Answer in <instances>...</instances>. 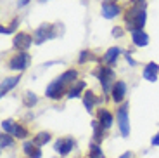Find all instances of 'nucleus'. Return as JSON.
I'll return each instance as SVG.
<instances>
[{"mask_svg": "<svg viewBox=\"0 0 159 158\" xmlns=\"http://www.w3.org/2000/svg\"><path fill=\"white\" fill-rule=\"evenodd\" d=\"M125 57H126V61L131 64V66H135V64H137V61H135V59H133V57L130 56V52H125Z\"/></svg>", "mask_w": 159, "mask_h": 158, "instance_id": "obj_30", "label": "nucleus"}, {"mask_svg": "<svg viewBox=\"0 0 159 158\" xmlns=\"http://www.w3.org/2000/svg\"><path fill=\"white\" fill-rule=\"evenodd\" d=\"M119 12H121V7L118 4H104L102 2V16L106 19H112V17L118 16Z\"/></svg>", "mask_w": 159, "mask_h": 158, "instance_id": "obj_13", "label": "nucleus"}, {"mask_svg": "<svg viewBox=\"0 0 159 158\" xmlns=\"http://www.w3.org/2000/svg\"><path fill=\"white\" fill-rule=\"evenodd\" d=\"M97 78H99V82H100V85H102V89H104V92L107 94L109 91H112L111 89V85H114V71H112V68H109V66H100L99 70H97Z\"/></svg>", "mask_w": 159, "mask_h": 158, "instance_id": "obj_2", "label": "nucleus"}, {"mask_svg": "<svg viewBox=\"0 0 159 158\" xmlns=\"http://www.w3.org/2000/svg\"><path fill=\"white\" fill-rule=\"evenodd\" d=\"M128 108L130 104L123 103L119 106L118 113H116V120H118V125H119V131H121V136L123 137H128L130 136V120H128Z\"/></svg>", "mask_w": 159, "mask_h": 158, "instance_id": "obj_4", "label": "nucleus"}, {"mask_svg": "<svg viewBox=\"0 0 159 158\" xmlns=\"http://www.w3.org/2000/svg\"><path fill=\"white\" fill-rule=\"evenodd\" d=\"M36 101H38L36 94H33V92H24V96H23V103H24V106L31 108L33 104H36Z\"/></svg>", "mask_w": 159, "mask_h": 158, "instance_id": "obj_23", "label": "nucleus"}, {"mask_svg": "<svg viewBox=\"0 0 159 158\" xmlns=\"http://www.w3.org/2000/svg\"><path fill=\"white\" fill-rule=\"evenodd\" d=\"M23 151H24V155H26L28 158H42V151H40V148L36 146L35 142H31V141L24 142Z\"/></svg>", "mask_w": 159, "mask_h": 158, "instance_id": "obj_12", "label": "nucleus"}, {"mask_svg": "<svg viewBox=\"0 0 159 158\" xmlns=\"http://www.w3.org/2000/svg\"><path fill=\"white\" fill-rule=\"evenodd\" d=\"M121 35H123V30H121L119 26L112 28V37H121Z\"/></svg>", "mask_w": 159, "mask_h": 158, "instance_id": "obj_29", "label": "nucleus"}, {"mask_svg": "<svg viewBox=\"0 0 159 158\" xmlns=\"http://www.w3.org/2000/svg\"><path fill=\"white\" fill-rule=\"evenodd\" d=\"M33 44V37L28 35L24 32H19L14 35V40H12V45L17 49L19 52H26V49H30Z\"/></svg>", "mask_w": 159, "mask_h": 158, "instance_id": "obj_6", "label": "nucleus"}, {"mask_svg": "<svg viewBox=\"0 0 159 158\" xmlns=\"http://www.w3.org/2000/svg\"><path fill=\"white\" fill-rule=\"evenodd\" d=\"M131 40L137 47H145L149 44V35L143 30H135V32H131Z\"/></svg>", "mask_w": 159, "mask_h": 158, "instance_id": "obj_11", "label": "nucleus"}, {"mask_svg": "<svg viewBox=\"0 0 159 158\" xmlns=\"http://www.w3.org/2000/svg\"><path fill=\"white\" fill-rule=\"evenodd\" d=\"M64 92H66V83L61 82V80L57 78L47 87L45 94H47V97H50V99H61L64 96Z\"/></svg>", "mask_w": 159, "mask_h": 158, "instance_id": "obj_7", "label": "nucleus"}, {"mask_svg": "<svg viewBox=\"0 0 159 158\" xmlns=\"http://www.w3.org/2000/svg\"><path fill=\"white\" fill-rule=\"evenodd\" d=\"M152 146H159V132H157V134H156L154 136V137H152Z\"/></svg>", "mask_w": 159, "mask_h": 158, "instance_id": "obj_31", "label": "nucleus"}, {"mask_svg": "<svg viewBox=\"0 0 159 158\" xmlns=\"http://www.w3.org/2000/svg\"><path fill=\"white\" fill-rule=\"evenodd\" d=\"M111 96H112V101H114V103H121L125 99V96H126V83L118 80V82L112 85Z\"/></svg>", "mask_w": 159, "mask_h": 158, "instance_id": "obj_9", "label": "nucleus"}, {"mask_svg": "<svg viewBox=\"0 0 159 158\" xmlns=\"http://www.w3.org/2000/svg\"><path fill=\"white\" fill-rule=\"evenodd\" d=\"M133 9H140V11H145V0H130Z\"/></svg>", "mask_w": 159, "mask_h": 158, "instance_id": "obj_27", "label": "nucleus"}, {"mask_svg": "<svg viewBox=\"0 0 159 158\" xmlns=\"http://www.w3.org/2000/svg\"><path fill=\"white\" fill-rule=\"evenodd\" d=\"M119 54H121V49L119 47H109L107 51H106V54H104V63L112 64L119 57Z\"/></svg>", "mask_w": 159, "mask_h": 158, "instance_id": "obj_16", "label": "nucleus"}, {"mask_svg": "<svg viewBox=\"0 0 159 158\" xmlns=\"http://www.w3.org/2000/svg\"><path fill=\"white\" fill-rule=\"evenodd\" d=\"M42 2H47V0H42Z\"/></svg>", "mask_w": 159, "mask_h": 158, "instance_id": "obj_34", "label": "nucleus"}, {"mask_svg": "<svg viewBox=\"0 0 159 158\" xmlns=\"http://www.w3.org/2000/svg\"><path fill=\"white\" fill-rule=\"evenodd\" d=\"M31 63V57H30L28 52H19V54L12 56L11 61H9V68L16 71H24Z\"/></svg>", "mask_w": 159, "mask_h": 158, "instance_id": "obj_5", "label": "nucleus"}, {"mask_svg": "<svg viewBox=\"0 0 159 158\" xmlns=\"http://www.w3.org/2000/svg\"><path fill=\"white\" fill-rule=\"evenodd\" d=\"M17 23H19V19H17V17H14V19H12V23L9 24L7 28H5V26H2V28H0V32L4 33V35H7V33H12V32H14V30H16Z\"/></svg>", "mask_w": 159, "mask_h": 158, "instance_id": "obj_26", "label": "nucleus"}, {"mask_svg": "<svg viewBox=\"0 0 159 158\" xmlns=\"http://www.w3.org/2000/svg\"><path fill=\"white\" fill-rule=\"evenodd\" d=\"M92 129H93V137H95V142H100L104 139V127L100 125L99 120H93V122H92Z\"/></svg>", "mask_w": 159, "mask_h": 158, "instance_id": "obj_19", "label": "nucleus"}, {"mask_svg": "<svg viewBox=\"0 0 159 158\" xmlns=\"http://www.w3.org/2000/svg\"><path fill=\"white\" fill-rule=\"evenodd\" d=\"M76 77H78V73H76V70H68V71H64L62 75L59 77V80H61V82H64L66 85H68V83H71V82L75 83Z\"/></svg>", "mask_w": 159, "mask_h": 158, "instance_id": "obj_20", "label": "nucleus"}, {"mask_svg": "<svg viewBox=\"0 0 159 158\" xmlns=\"http://www.w3.org/2000/svg\"><path fill=\"white\" fill-rule=\"evenodd\" d=\"M125 21H126L128 28H130L131 32H135V30H143V24H145V21H147V12L140 11V9H131L130 12H126Z\"/></svg>", "mask_w": 159, "mask_h": 158, "instance_id": "obj_1", "label": "nucleus"}, {"mask_svg": "<svg viewBox=\"0 0 159 158\" xmlns=\"http://www.w3.org/2000/svg\"><path fill=\"white\" fill-rule=\"evenodd\" d=\"M19 82V77H5L4 82H2V87H0V96H5L11 89H14Z\"/></svg>", "mask_w": 159, "mask_h": 158, "instance_id": "obj_15", "label": "nucleus"}, {"mask_svg": "<svg viewBox=\"0 0 159 158\" xmlns=\"http://www.w3.org/2000/svg\"><path fill=\"white\" fill-rule=\"evenodd\" d=\"M9 146H12V139H11V136L9 134H2L0 136V148L2 150H5V148H9Z\"/></svg>", "mask_w": 159, "mask_h": 158, "instance_id": "obj_25", "label": "nucleus"}, {"mask_svg": "<svg viewBox=\"0 0 159 158\" xmlns=\"http://www.w3.org/2000/svg\"><path fill=\"white\" fill-rule=\"evenodd\" d=\"M17 123H14L12 120H4L2 122V129H4V132L5 134H12V136H16V132H17Z\"/></svg>", "mask_w": 159, "mask_h": 158, "instance_id": "obj_21", "label": "nucleus"}, {"mask_svg": "<svg viewBox=\"0 0 159 158\" xmlns=\"http://www.w3.org/2000/svg\"><path fill=\"white\" fill-rule=\"evenodd\" d=\"M28 2H30V0H17V5H19V7H24Z\"/></svg>", "mask_w": 159, "mask_h": 158, "instance_id": "obj_32", "label": "nucleus"}, {"mask_svg": "<svg viewBox=\"0 0 159 158\" xmlns=\"http://www.w3.org/2000/svg\"><path fill=\"white\" fill-rule=\"evenodd\" d=\"M73 146H75V139H73V137H61V139H57V141H56L54 150H56L57 155L66 156V155H69V151L73 150Z\"/></svg>", "mask_w": 159, "mask_h": 158, "instance_id": "obj_8", "label": "nucleus"}, {"mask_svg": "<svg viewBox=\"0 0 159 158\" xmlns=\"http://www.w3.org/2000/svg\"><path fill=\"white\" fill-rule=\"evenodd\" d=\"M85 89V82H81V80H76L75 85H73L71 89H69L68 92V97L69 99H75V97H80V94H81V91Z\"/></svg>", "mask_w": 159, "mask_h": 158, "instance_id": "obj_18", "label": "nucleus"}, {"mask_svg": "<svg viewBox=\"0 0 159 158\" xmlns=\"http://www.w3.org/2000/svg\"><path fill=\"white\" fill-rule=\"evenodd\" d=\"M119 158H133V155H131L130 151H126V153H123V155H121Z\"/></svg>", "mask_w": 159, "mask_h": 158, "instance_id": "obj_33", "label": "nucleus"}, {"mask_svg": "<svg viewBox=\"0 0 159 158\" xmlns=\"http://www.w3.org/2000/svg\"><path fill=\"white\" fill-rule=\"evenodd\" d=\"M50 141V134H48V132H38V134H36V137L33 139V142H35L36 146H43V144H47V142Z\"/></svg>", "mask_w": 159, "mask_h": 158, "instance_id": "obj_22", "label": "nucleus"}, {"mask_svg": "<svg viewBox=\"0 0 159 158\" xmlns=\"http://www.w3.org/2000/svg\"><path fill=\"white\" fill-rule=\"evenodd\" d=\"M54 28H56L54 24H48V23L38 26V28H36V32H35V35H33V42H35L36 45H42L45 40L54 38V37L57 35V32L54 30Z\"/></svg>", "mask_w": 159, "mask_h": 158, "instance_id": "obj_3", "label": "nucleus"}, {"mask_svg": "<svg viewBox=\"0 0 159 158\" xmlns=\"http://www.w3.org/2000/svg\"><path fill=\"white\" fill-rule=\"evenodd\" d=\"M90 158H106L97 142H92V144H90Z\"/></svg>", "mask_w": 159, "mask_h": 158, "instance_id": "obj_24", "label": "nucleus"}, {"mask_svg": "<svg viewBox=\"0 0 159 158\" xmlns=\"http://www.w3.org/2000/svg\"><path fill=\"white\" fill-rule=\"evenodd\" d=\"M157 75H159V64L157 63H147L145 64V68H143V71H142V77L147 82H156L157 80Z\"/></svg>", "mask_w": 159, "mask_h": 158, "instance_id": "obj_10", "label": "nucleus"}, {"mask_svg": "<svg viewBox=\"0 0 159 158\" xmlns=\"http://www.w3.org/2000/svg\"><path fill=\"white\" fill-rule=\"evenodd\" d=\"M97 103H99V97H97L92 91H87L83 94V104H85V108H87L88 111L93 110V106H95Z\"/></svg>", "mask_w": 159, "mask_h": 158, "instance_id": "obj_17", "label": "nucleus"}, {"mask_svg": "<svg viewBox=\"0 0 159 158\" xmlns=\"http://www.w3.org/2000/svg\"><path fill=\"white\" fill-rule=\"evenodd\" d=\"M90 54H92L90 51H83V52H81V56H80V59H78V61H80V63H81V64H83V63H85V61H87V59H90V57H92Z\"/></svg>", "mask_w": 159, "mask_h": 158, "instance_id": "obj_28", "label": "nucleus"}, {"mask_svg": "<svg viewBox=\"0 0 159 158\" xmlns=\"http://www.w3.org/2000/svg\"><path fill=\"white\" fill-rule=\"evenodd\" d=\"M97 118H99L100 125L104 127V129H109V127L112 125V122H114V116H112L111 113H109L107 110H99V113H97Z\"/></svg>", "mask_w": 159, "mask_h": 158, "instance_id": "obj_14", "label": "nucleus"}]
</instances>
